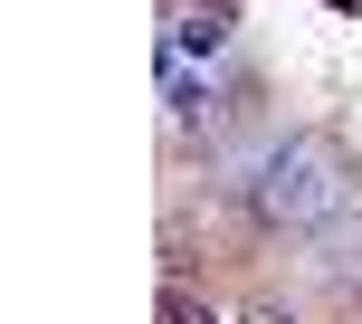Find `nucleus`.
<instances>
[{"instance_id":"nucleus-1","label":"nucleus","mask_w":362,"mask_h":324,"mask_svg":"<svg viewBox=\"0 0 362 324\" xmlns=\"http://www.w3.org/2000/svg\"><path fill=\"white\" fill-rule=\"evenodd\" d=\"M344 210H353V172H344V153H334L325 134H296V144L267 153V172H257V219H267V229L315 238Z\"/></svg>"}]
</instances>
